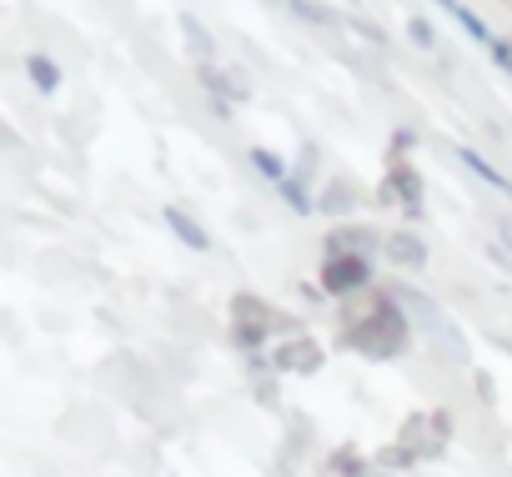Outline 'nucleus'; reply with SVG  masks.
<instances>
[{"instance_id":"nucleus-3","label":"nucleus","mask_w":512,"mask_h":477,"mask_svg":"<svg viewBox=\"0 0 512 477\" xmlns=\"http://www.w3.org/2000/svg\"><path fill=\"white\" fill-rule=\"evenodd\" d=\"M166 221H171V226L181 231V242H186V247H196V252H206V231H201V226H191V221H186V216H181L176 206L166 211Z\"/></svg>"},{"instance_id":"nucleus-4","label":"nucleus","mask_w":512,"mask_h":477,"mask_svg":"<svg viewBox=\"0 0 512 477\" xmlns=\"http://www.w3.org/2000/svg\"><path fill=\"white\" fill-rule=\"evenodd\" d=\"M31 81H36L41 91H56V86H61V76H56V61H46V56H31Z\"/></svg>"},{"instance_id":"nucleus-2","label":"nucleus","mask_w":512,"mask_h":477,"mask_svg":"<svg viewBox=\"0 0 512 477\" xmlns=\"http://www.w3.org/2000/svg\"><path fill=\"white\" fill-rule=\"evenodd\" d=\"M362 287H367V262H362V252H327V262H322V292L352 297V292H362Z\"/></svg>"},{"instance_id":"nucleus-1","label":"nucleus","mask_w":512,"mask_h":477,"mask_svg":"<svg viewBox=\"0 0 512 477\" xmlns=\"http://www.w3.org/2000/svg\"><path fill=\"white\" fill-rule=\"evenodd\" d=\"M347 342L362 347L367 357H382V347H387V357H392V352L407 347V322L397 317V307H392L387 297L372 292V297L362 302V322L347 317Z\"/></svg>"},{"instance_id":"nucleus-5","label":"nucleus","mask_w":512,"mask_h":477,"mask_svg":"<svg viewBox=\"0 0 512 477\" xmlns=\"http://www.w3.org/2000/svg\"><path fill=\"white\" fill-rule=\"evenodd\" d=\"M256 166H262V171H267V176H272V181H282V166H277V161H272V156H267V151H256Z\"/></svg>"}]
</instances>
